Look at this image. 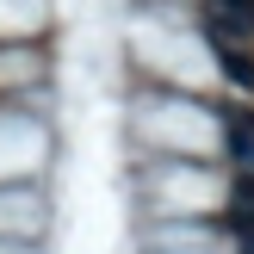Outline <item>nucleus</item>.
<instances>
[{
    "label": "nucleus",
    "instance_id": "nucleus-1",
    "mask_svg": "<svg viewBox=\"0 0 254 254\" xmlns=\"http://www.w3.org/2000/svg\"><path fill=\"white\" fill-rule=\"evenodd\" d=\"M254 6L248 0H205V37H248Z\"/></svg>",
    "mask_w": 254,
    "mask_h": 254
},
{
    "label": "nucleus",
    "instance_id": "nucleus-2",
    "mask_svg": "<svg viewBox=\"0 0 254 254\" xmlns=\"http://www.w3.org/2000/svg\"><path fill=\"white\" fill-rule=\"evenodd\" d=\"M223 149H230V161L242 174H254V112H236V118L223 124Z\"/></svg>",
    "mask_w": 254,
    "mask_h": 254
},
{
    "label": "nucleus",
    "instance_id": "nucleus-3",
    "mask_svg": "<svg viewBox=\"0 0 254 254\" xmlns=\"http://www.w3.org/2000/svg\"><path fill=\"white\" fill-rule=\"evenodd\" d=\"M205 44H211V56L223 62V74H230V81L248 93V87H254V56H248V50H236L230 37H205Z\"/></svg>",
    "mask_w": 254,
    "mask_h": 254
},
{
    "label": "nucleus",
    "instance_id": "nucleus-4",
    "mask_svg": "<svg viewBox=\"0 0 254 254\" xmlns=\"http://www.w3.org/2000/svg\"><path fill=\"white\" fill-rule=\"evenodd\" d=\"M236 217L254 223V174H242V180H236Z\"/></svg>",
    "mask_w": 254,
    "mask_h": 254
},
{
    "label": "nucleus",
    "instance_id": "nucleus-5",
    "mask_svg": "<svg viewBox=\"0 0 254 254\" xmlns=\"http://www.w3.org/2000/svg\"><path fill=\"white\" fill-rule=\"evenodd\" d=\"M236 254H254V223H248V230H236Z\"/></svg>",
    "mask_w": 254,
    "mask_h": 254
}]
</instances>
